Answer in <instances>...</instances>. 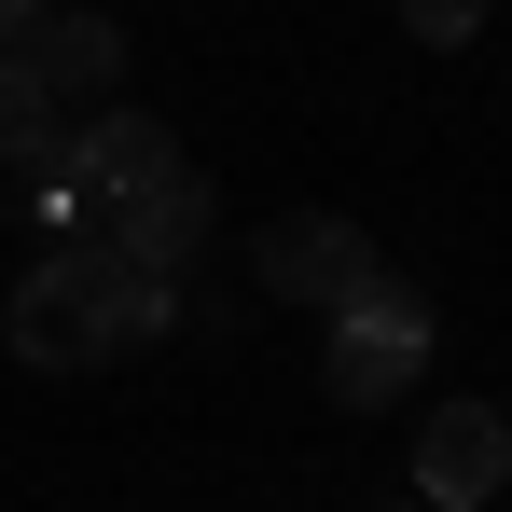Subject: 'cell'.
<instances>
[{
  "instance_id": "obj_3",
  "label": "cell",
  "mask_w": 512,
  "mask_h": 512,
  "mask_svg": "<svg viewBox=\"0 0 512 512\" xmlns=\"http://www.w3.org/2000/svg\"><path fill=\"white\" fill-rule=\"evenodd\" d=\"M512 485V416L499 402H429V429H416V499L429 512H485Z\"/></svg>"
},
{
  "instance_id": "obj_12",
  "label": "cell",
  "mask_w": 512,
  "mask_h": 512,
  "mask_svg": "<svg viewBox=\"0 0 512 512\" xmlns=\"http://www.w3.org/2000/svg\"><path fill=\"white\" fill-rule=\"evenodd\" d=\"M28 14H42V0H0V42H14V28H28Z\"/></svg>"
},
{
  "instance_id": "obj_1",
  "label": "cell",
  "mask_w": 512,
  "mask_h": 512,
  "mask_svg": "<svg viewBox=\"0 0 512 512\" xmlns=\"http://www.w3.org/2000/svg\"><path fill=\"white\" fill-rule=\"evenodd\" d=\"M416 360H429V291L374 277V291L346 305V333H333V360H319V388H333L346 416H388V402L416 388Z\"/></svg>"
},
{
  "instance_id": "obj_8",
  "label": "cell",
  "mask_w": 512,
  "mask_h": 512,
  "mask_svg": "<svg viewBox=\"0 0 512 512\" xmlns=\"http://www.w3.org/2000/svg\"><path fill=\"white\" fill-rule=\"evenodd\" d=\"M97 236H111L125 263H153V277H180V263H194V236H208V167H167L153 194H125Z\"/></svg>"
},
{
  "instance_id": "obj_6",
  "label": "cell",
  "mask_w": 512,
  "mask_h": 512,
  "mask_svg": "<svg viewBox=\"0 0 512 512\" xmlns=\"http://www.w3.org/2000/svg\"><path fill=\"white\" fill-rule=\"evenodd\" d=\"M56 167L84 180V194H97V222H111L125 194H153V180L180 167V139L153 125V111H97V125H70V153H56Z\"/></svg>"
},
{
  "instance_id": "obj_9",
  "label": "cell",
  "mask_w": 512,
  "mask_h": 512,
  "mask_svg": "<svg viewBox=\"0 0 512 512\" xmlns=\"http://www.w3.org/2000/svg\"><path fill=\"white\" fill-rule=\"evenodd\" d=\"M56 153H70V111H56L42 84L0 70V167H56Z\"/></svg>"
},
{
  "instance_id": "obj_13",
  "label": "cell",
  "mask_w": 512,
  "mask_h": 512,
  "mask_svg": "<svg viewBox=\"0 0 512 512\" xmlns=\"http://www.w3.org/2000/svg\"><path fill=\"white\" fill-rule=\"evenodd\" d=\"M388 512H429V499H388Z\"/></svg>"
},
{
  "instance_id": "obj_2",
  "label": "cell",
  "mask_w": 512,
  "mask_h": 512,
  "mask_svg": "<svg viewBox=\"0 0 512 512\" xmlns=\"http://www.w3.org/2000/svg\"><path fill=\"white\" fill-rule=\"evenodd\" d=\"M250 263H263V291H277V305H319V319H346V305L388 277V263H374V236H360L346 208H277Z\"/></svg>"
},
{
  "instance_id": "obj_4",
  "label": "cell",
  "mask_w": 512,
  "mask_h": 512,
  "mask_svg": "<svg viewBox=\"0 0 512 512\" xmlns=\"http://www.w3.org/2000/svg\"><path fill=\"white\" fill-rule=\"evenodd\" d=\"M0 70H14V84H42L56 111H84V97L125 84V28H111V14H56V0H42V14L0 42Z\"/></svg>"
},
{
  "instance_id": "obj_5",
  "label": "cell",
  "mask_w": 512,
  "mask_h": 512,
  "mask_svg": "<svg viewBox=\"0 0 512 512\" xmlns=\"http://www.w3.org/2000/svg\"><path fill=\"white\" fill-rule=\"evenodd\" d=\"M56 263H70V291H84V319L111 333V360L125 346H153L180 319V277H153V263H125L111 236H56Z\"/></svg>"
},
{
  "instance_id": "obj_7",
  "label": "cell",
  "mask_w": 512,
  "mask_h": 512,
  "mask_svg": "<svg viewBox=\"0 0 512 512\" xmlns=\"http://www.w3.org/2000/svg\"><path fill=\"white\" fill-rule=\"evenodd\" d=\"M14 360H28V374H97V360H111V333H97L84 291H70V263H28V277H14Z\"/></svg>"
},
{
  "instance_id": "obj_10",
  "label": "cell",
  "mask_w": 512,
  "mask_h": 512,
  "mask_svg": "<svg viewBox=\"0 0 512 512\" xmlns=\"http://www.w3.org/2000/svg\"><path fill=\"white\" fill-rule=\"evenodd\" d=\"M402 28H416V42H471V28H485V0H402Z\"/></svg>"
},
{
  "instance_id": "obj_11",
  "label": "cell",
  "mask_w": 512,
  "mask_h": 512,
  "mask_svg": "<svg viewBox=\"0 0 512 512\" xmlns=\"http://www.w3.org/2000/svg\"><path fill=\"white\" fill-rule=\"evenodd\" d=\"M42 222H56V236H97V194L70 167H42Z\"/></svg>"
}]
</instances>
